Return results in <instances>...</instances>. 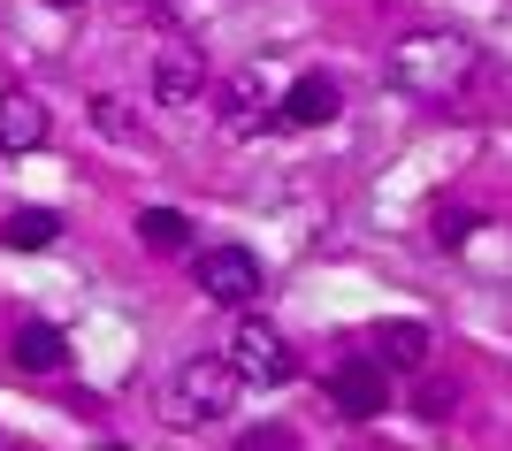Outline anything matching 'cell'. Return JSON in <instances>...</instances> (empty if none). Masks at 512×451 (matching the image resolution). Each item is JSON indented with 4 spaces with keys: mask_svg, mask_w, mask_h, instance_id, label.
Returning <instances> with one entry per match:
<instances>
[{
    "mask_svg": "<svg viewBox=\"0 0 512 451\" xmlns=\"http://www.w3.org/2000/svg\"><path fill=\"white\" fill-rule=\"evenodd\" d=\"M138 237H146L153 253H192V222L176 215V207H146V215H138Z\"/></svg>",
    "mask_w": 512,
    "mask_h": 451,
    "instance_id": "13",
    "label": "cell"
},
{
    "mask_svg": "<svg viewBox=\"0 0 512 451\" xmlns=\"http://www.w3.org/2000/svg\"><path fill=\"white\" fill-rule=\"evenodd\" d=\"M337 108H344V92H337V77H299V85L283 92V123H299V130H314V123H337Z\"/></svg>",
    "mask_w": 512,
    "mask_h": 451,
    "instance_id": "8",
    "label": "cell"
},
{
    "mask_svg": "<svg viewBox=\"0 0 512 451\" xmlns=\"http://www.w3.org/2000/svg\"><path fill=\"white\" fill-rule=\"evenodd\" d=\"M474 69H482L474 39H459V31H413V39L390 46L383 77L398 92H413V100H459L474 85Z\"/></svg>",
    "mask_w": 512,
    "mask_h": 451,
    "instance_id": "1",
    "label": "cell"
},
{
    "mask_svg": "<svg viewBox=\"0 0 512 451\" xmlns=\"http://www.w3.org/2000/svg\"><path fill=\"white\" fill-rule=\"evenodd\" d=\"M0 237H8V245H16V253H46V245H54V237H62V222L46 215V207H16V215L0 222Z\"/></svg>",
    "mask_w": 512,
    "mask_h": 451,
    "instance_id": "12",
    "label": "cell"
},
{
    "mask_svg": "<svg viewBox=\"0 0 512 451\" xmlns=\"http://www.w3.org/2000/svg\"><path fill=\"white\" fill-rule=\"evenodd\" d=\"M482 215H436V245H467Z\"/></svg>",
    "mask_w": 512,
    "mask_h": 451,
    "instance_id": "15",
    "label": "cell"
},
{
    "mask_svg": "<svg viewBox=\"0 0 512 451\" xmlns=\"http://www.w3.org/2000/svg\"><path fill=\"white\" fill-rule=\"evenodd\" d=\"M199 291H207L214 306L260 299V253H245V245H207V253H199Z\"/></svg>",
    "mask_w": 512,
    "mask_h": 451,
    "instance_id": "4",
    "label": "cell"
},
{
    "mask_svg": "<svg viewBox=\"0 0 512 451\" xmlns=\"http://www.w3.org/2000/svg\"><path fill=\"white\" fill-rule=\"evenodd\" d=\"M428 360V329L421 322H383L375 329V367H421Z\"/></svg>",
    "mask_w": 512,
    "mask_h": 451,
    "instance_id": "11",
    "label": "cell"
},
{
    "mask_svg": "<svg viewBox=\"0 0 512 451\" xmlns=\"http://www.w3.org/2000/svg\"><path fill=\"white\" fill-rule=\"evenodd\" d=\"M92 123H100L107 138H123V146H146V130H138V115H130L123 100H115V92H100V100H92Z\"/></svg>",
    "mask_w": 512,
    "mask_h": 451,
    "instance_id": "14",
    "label": "cell"
},
{
    "mask_svg": "<svg viewBox=\"0 0 512 451\" xmlns=\"http://www.w3.org/2000/svg\"><path fill=\"white\" fill-rule=\"evenodd\" d=\"M222 360L237 367V375H245V383H291V375H299V360H291V344L276 337V329L268 322H237V337H230V352H222Z\"/></svg>",
    "mask_w": 512,
    "mask_h": 451,
    "instance_id": "3",
    "label": "cell"
},
{
    "mask_svg": "<svg viewBox=\"0 0 512 451\" xmlns=\"http://www.w3.org/2000/svg\"><path fill=\"white\" fill-rule=\"evenodd\" d=\"M329 398H337L344 421H375V413L390 406V383H383L375 360H337L329 367Z\"/></svg>",
    "mask_w": 512,
    "mask_h": 451,
    "instance_id": "5",
    "label": "cell"
},
{
    "mask_svg": "<svg viewBox=\"0 0 512 451\" xmlns=\"http://www.w3.org/2000/svg\"><path fill=\"white\" fill-rule=\"evenodd\" d=\"M237 390H245V375H237L230 360H184L169 383V421L176 429H192V421H230Z\"/></svg>",
    "mask_w": 512,
    "mask_h": 451,
    "instance_id": "2",
    "label": "cell"
},
{
    "mask_svg": "<svg viewBox=\"0 0 512 451\" xmlns=\"http://www.w3.org/2000/svg\"><path fill=\"white\" fill-rule=\"evenodd\" d=\"M199 92H207V77H199L192 54H161V69H153V100H161V108H199Z\"/></svg>",
    "mask_w": 512,
    "mask_h": 451,
    "instance_id": "10",
    "label": "cell"
},
{
    "mask_svg": "<svg viewBox=\"0 0 512 451\" xmlns=\"http://www.w3.org/2000/svg\"><path fill=\"white\" fill-rule=\"evenodd\" d=\"M31 146H46V100L0 92V153H31Z\"/></svg>",
    "mask_w": 512,
    "mask_h": 451,
    "instance_id": "7",
    "label": "cell"
},
{
    "mask_svg": "<svg viewBox=\"0 0 512 451\" xmlns=\"http://www.w3.org/2000/svg\"><path fill=\"white\" fill-rule=\"evenodd\" d=\"M46 8H85V0H46Z\"/></svg>",
    "mask_w": 512,
    "mask_h": 451,
    "instance_id": "16",
    "label": "cell"
},
{
    "mask_svg": "<svg viewBox=\"0 0 512 451\" xmlns=\"http://www.w3.org/2000/svg\"><path fill=\"white\" fill-rule=\"evenodd\" d=\"M222 130L230 138H260L268 130V85H260V69H237L230 85H222Z\"/></svg>",
    "mask_w": 512,
    "mask_h": 451,
    "instance_id": "6",
    "label": "cell"
},
{
    "mask_svg": "<svg viewBox=\"0 0 512 451\" xmlns=\"http://www.w3.org/2000/svg\"><path fill=\"white\" fill-rule=\"evenodd\" d=\"M62 360H69V337L54 322H23L16 329V367H23V375H54Z\"/></svg>",
    "mask_w": 512,
    "mask_h": 451,
    "instance_id": "9",
    "label": "cell"
}]
</instances>
